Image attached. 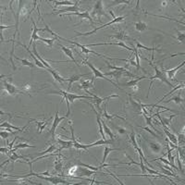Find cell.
Returning <instances> with one entry per match:
<instances>
[{
  "instance_id": "obj_1",
  "label": "cell",
  "mask_w": 185,
  "mask_h": 185,
  "mask_svg": "<svg viewBox=\"0 0 185 185\" xmlns=\"http://www.w3.org/2000/svg\"><path fill=\"white\" fill-rule=\"evenodd\" d=\"M142 58H143V59H145L147 62H149V65H150V66H152V67L154 68L155 71H156V74H155V75H154V76H152L151 78H149V80L151 81V83H150L149 89H148V93H147V95H146L147 97H148V95H149L150 89H151L152 84H153V83H154V81H155L156 79H157V80L161 81L162 83H167L168 85H169V86H171V87H173V88H174V85H172V84H171V83H170V82L168 80V77H167L166 71H165V69L163 68L162 65H161L162 69H159V68H158V67H157V65H156V64L153 62V60H154V52L152 53V61H151V60H149L148 58H146V57H142Z\"/></svg>"
},
{
  "instance_id": "obj_2",
  "label": "cell",
  "mask_w": 185,
  "mask_h": 185,
  "mask_svg": "<svg viewBox=\"0 0 185 185\" xmlns=\"http://www.w3.org/2000/svg\"><path fill=\"white\" fill-rule=\"evenodd\" d=\"M49 94H60L67 102V108H68V112H67V117H68L70 115V107H69V103H73L76 99H93L94 96H91V95H78L75 94H71V93H68L65 92L63 90H58L56 92H50L48 93Z\"/></svg>"
},
{
  "instance_id": "obj_3",
  "label": "cell",
  "mask_w": 185,
  "mask_h": 185,
  "mask_svg": "<svg viewBox=\"0 0 185 185\" xmlns=\"http://www.w3.org/2000/svg\"><path fill=\"white\" fill-rule=\"evenodd\" d=\"M91 18L94 20L95 19L97 22H100L102 23V20H100L102 16H105V17H108V15L105 13V11L104 10V7H103V1L102 0H97L95 2L94 6V9H93V11L91 12L90 14Z\"/></svg>"
},
{
  "instance_id": "obj_4",
  "label": "cell",
  "mask_w": 185,
  "mask_h": 185,
  "mask_svg": "<svg viewBox=\"0 0 185 185\" xmlns=\"http://www.w3.org/2000/svg\"><path fill=\"white\" fill-rule=\"evenodd\" d=\"M83 64H85V65H87L92 70H93V72H94V78H92V81H93V83H94V81H95V79H97V78H101V79H104V80H105V81H107L108 83H110L111 84H113V85H115L117 88H119V89H121L119 85H117V83H114L112 80H110V79H108V78H106L105 75H104V73H102L98 68H96L91 62H89L88 60H87V58L85 59V60H83Z\"/></svg>"
},
{
  "instance_id": "obj_5",
  "label": "cell",
  "mask_w": 185,
  "mask_h": 185,
  "mask_svg": "<svg viewBox=\"0 0 185 185\" xmlns=\"http://www.w3.org/2000/svg\"><path fill=\"white\" fill-rule=\"evenodd\" d=\"M57 38H58V39H61V40H63V41H66V42H68V43H69V44H72V45L76 46H78V47H80V48L82 49L83 53H84L85 55H88L89 53H93V54H94L95 56L104 57L105 60H107V59H109V60H114V59H116V58H113V57H106V56H103V55H101V54H98V53H96L95 51H93V50L88 49L87 46H83V45H81V44H79V43H77V42H73V41H69V40H68V39H65V38H63V37H60L58 34H57Z\"/></svg>"
},
{
  "instance_id": "obj_6",
  "label": "cell",
  "mask_w": 185,
  "mask_h": 185,
  "mask_svg": "<svg viewBox=\"0 0 185 185\" xmlns=\"http://www.w3.org/2000/svg\"><path fill=\"white\" fill-rule=\"evenodd\" d=\"M124 19H125V16H122V17H118V18H116V19L112 20H110L108 23H106V24H105V25H103V26L97 27V28H95L94 30H93V31H88V32H79V31H75V32H76V35H74V36H73V38H75V37H78V36H89V35L94 34V33H95V32H96L98 30L103 29V28H105L106 26L111 25V24H113V23L121 22V21H123V20H124Z\"/></svg>"
},
{
  "instance_id": "obj_7",
  "label": "cell",
  "mask_w": 185,
  "mask_h": 185,
  "mask_svg": "<svg viewBox=\"0 0 185 185\" xmlns=\"http://www.w3.org/2000/svg\"><path fill=\"white\" fill-rule=\"evenodd\" d=\"M3 88L4 90L10 95H14V94H29L27 92H22L20 91L19 88H17L14 84H12L11 83L8 82L7 80L3 81ZM30 95V94H29Z\"/></svg>"
},
{
  "instance_id": "obj_8",
  "label": "cell",
  "mask_w": 185,
  "mask_h": 185,
  "mask_svg": "<svg viewBox=\"0 0 185 185\" xmlns=\"http://www.w3.org/2000/svg\"><path fill=\"white\" fill-rule=\"evenodd\" d=\"M65 17H68V16H77V17H79L80 19H81V21L77 24V25H75V26H78V25H80L83 21H84V20H89L90 21V23H91V25H93V24H94V20L91 18V16H90V13H89V11L88 10H85L84 12H73V13H67V14H65L64 15Z\"/></svg>"
},
{
  "instance_id": "obj_9",
  "label": "cell",
  "mask_w": 185,
  "mask_h": 185,
  "mask_svg": "<svg viewBox=\"0 0 185 185\" xmlns=\"http://www.w3.org/2000/svg\"><path fill=\"white\" fill-rule=\"evenodd\" d=\"M31 24H32V32H31V39H30L29 46H28L29 48H31V46H32V42L41 39V36H39L37 32H38V31H46V28H44V29L37 28V26L35 25V23H34V21H33V19L31 18Z\"/></svg>"
},
{
  "instance_id": "obj_10",
  "label": "cell",
  "mask_w": 185,
  "mask_h": 185,
  "mask_svg": "<svg viewBox=\"0 0 185 185\" xmlns=\"http://www.w3.org/2000/svg\"><path fill=\"white\" fill-rule=\"evenodd\" d=\"M81 1H76L75 5L74 6H71V7H67L66 9H59V10H54V12L52 14H55V15H61L63 13H66V12H69V13H73V12H80L82 11V9L79 8V5H80Z\"/></svg>"
},
{
  "instance_id": "obj_11",
  "label": "cell",
  "mask_w": 185,
  "mask_h": 185,
  "mask_svg": "<svg viewBox=\"0 0 185 185\" xmlns=\"http://www.w3.org/2000/svg\"><path fill=\"white\" fill-rule=\"evenodd\" d=\"M65 120V118L63 117V118H60L59 116H58V111H56V114H55V119H54V122L52 123V126H51V129H50V131H49V134H51V139H52V141H54L56 138V129H57V127L58 126V124L61 122V121H63Z\"/></svg>"
},
{
  "instance_id": "obj_12",
  "label": "cell",
  "mask_w": 185,
  "mask_h": 185,
  "mask_svg": "<svg viewBox=\"0 0 185 185\" xmlns=\"http://www.w3.org/2000/svg\"><path fill=\"white\" fill-rule=\"evenodd\" d=\"M68 123L69 124V128H70V132H71V141H72V142H73V146L75 147L76 149H78V150H85L86 152H88V148H87V146H86L85 144H82V143H80V142L76 140L75 135H74V130H73V127H72V125H71V121L69 120V121H68Z\"/></svg>"
},
{
  "instance_id": "obj_13",
  "label": "cell",
  "mask_w": 185,
  "mask_h": 185,
  "mask_svg": "<svg viewBox=\"0 0 185 185\" xmlns=\"http://www.w3.org/2000/svg\"><path fill=\"white\" fill-rule=\"evenodd\" d=\"M146 142H148V147H149V149L151 150V152H153L154 155H159V154L163 153V146L160 142L149 141V140H146Z\"/></svg>"
},
{
  "instance_id": "obj_14",
  "label": "cell",
  "mask_w": 185,
  "mask_h": 185,
  "mask_svg": "<svg viewBox=\"0 0 185 185\" xmlns=\"http://www.w3.org/2000/svg\"><path fill=\"white\" fill-rule=\"evenodd\" d=\"M118 46L123 47L129 51H134L133 48L129 47L122 42H120V43H96V44H89V45H86L85 46Z\"/></svg>"
},
{
  "instance_id": "obj_15",
  "label": "cell",
  "mask_w": 185,
  "mask_h": 185,
  "mask_svg": "<svg viewBox=\"0 0 185 185\" xmlns=\"http://www.w3.org/2000/svg\"><path fill=\"white\" fill-rule=\"evenodd\" d=\"M115 97H119V95H118V94H112V95H109V96H107V97L99 98L98 96H96V95L94 94V97L92 99V102H93V104H94V105H95V106H96L97 110H98L99 112L101 113V107H100V104H101L103 101H105V100H108V99H110V98H115Z\"/></svg>"
},
{
  "instance_id": "obj_16",
  "label": "cell",
  "mask_w": 185,
  "mask_h": 185,
  "mask_svg": "<svg viewBox=\"0 0 185 185\" xmlns=\"http://www.w3.org/2000/svg\"><path fill=\"white\" fill-rule=\"evenodd\" d=\"M109 37H110V38H114V39H116V40H119V41H120V42H122V43H124V41H126V40H133L131 37L128 36V35L125 33V31H122V30H120L119 32H117V33L114 34V35H110Z\"/></svg>"
},
{
  "instance_id": "obj_17",
  "label": "cell",
  "mask_w": 185,
  "mask_h": 185,
  "mask_svg": "<svg viewBox=\"0 0 185 185\" xmlns=\"http://www.w3.org/2000/svg\"><path fill=\"white\" fill-rule=\"evenodd\" d=\"M17 45H18V46H22V47H24V48H25V49L27 50V52L29 53V55H30V56L31 57V58H32V59L34 60L35 64H36L37 66H38L39 68H46V66H45V65H44V64H43V63H42V62H41V61H40L39 59H38V58H37V57H35V56H34V55H33V54L31 53V51L30 50V48H29L28 46H26L25 45L21 44V43H20V41H18V42H17Z\"/></svg>"
},
{
  "instance_id": "obj_18",
  "label": "cell",
  "mask_w": 185,
  "mask_h": 185,
  "mask_svg": "<svg viewBox=\"0 0 185 185\" xmlns=\"http://www.w3.org/2000/svg\"><path fill=\"white\" fill-rule=\"evenodd\" d=\"M88 75H89V73H87V74H79V75H78V74H74V75L70 76L69 78L65 79V82H68V91H69V90H70V88H71V86H72L73 83L78 82V81H81V78H82V77L88 76Z\"/></svg>"
},
{
  "instance_id": "obj_19",
  "label": "cell",
  "mask_w": 185,
  "mask_h": 185,
  "mask_svg": "<svg viewBox=\"0 0 185 185\" xmlns=\"http://www.w3.org/2000/svg\"><path fill=\"white\" fill-rule=\"evenodd\" d=\"M62 155L59 153L57 156H56V159H55V167H54V172L56 173H59L62 171L63 168V163H62V159H61Z\"/></svg>"
},
{
  "instance_id": "obj_20",
  "label": "cell",
  "mask_w": 185,
  "mask_h": 185,
  "mask_svg": "<svg viewBox=\"0 0 185 185\" xmlns=\"http://www.w3.org/2000/svg\"><path fill=\"white\" fill-rule=\"evenodd\" d=\"M57 45H58V46L61 48V50L65 53V55H66L67 57H68L71 59V61H73V63H75V65L79 66L78 62L76 61L75 58H74V56H73V54H72V51H71L70 47H66V46H64L63 45H61V44H59V43H58Z\"/></svg>"
},
{
  "instance_id": "obj_21",
  "label": "cell",
  "mask_w": 185,
  "mask_h": 185,
  "mask_svg": "<svg viewBox=\"0 0 185 185\" xmlns=\"http://www.w3.org/2000/svg\"><path fill=\"white\" fill-rule=\"evenodd\" d=\"M50 120H51V118L48 119V120H42V121L36 120H33V119L31 120V121H34L37 124V131H38V133H41L46 129V127L48 125V122Z\"/></svg>"
},
{
  "instance_id": "obj_22",
  "label": "cell",
  "mask_w": 185,
  "mask_h": 185,
  "mask_svg": "<svg viewBox=\"0 0 185 185\" xmlns=\"http://www.w3.org/2000/svg\"><path fill=\"white\" fill-rule=\"evenodd\" d=\"M126 70V69H125ZM125 70H112V71H108V72H105L104 73L105 76H112L113 78L116 79L117 82H119V80L123 77V72Z\"/></svg>"
},
{
  "instance_id": "obj_23",
  "label": "cell",
  "mask_w": 185,
  "mask_h": 185,
  "mask_svg": "<svg viewBox=\"0 0 185 185\" xmlns=\"http://www.w3.org/2000/svg\"><path fill=\"white\" fill-rule=\"evenodd\" d=\"M130 103H131V108L133 109V111L135 113H140L142 114V106H141V101L140 100H137V101H134L131 96H130Z\"/></svg>"
},
{
  "instance_id": "obj_24",
  "label": "cell",
  "mask_w": 185,
  "mask_h": 185,
  "mask_svg": "<svg viewBox=\"0 0 185 185\" xmlns=\"http://www.w3.org/2000/svg\"><path fill=\"white\" fill-rule=\"evenodd\" d=\"M185 65V62H184V60L181 62V64H179V66H177L175 68H172V69H165V71H166V74H168V79H171V80H173L174 79V77H175V74H176V72L180 68H182L183 66Z\"/></svg>"
},
{
  "instance_id": "obj_25",
  "label": "cell",
  "mask_w": 185,
  "mask_h": 185,
  "mask_svg": "<svg viewBox=\"0 0 185 185\" xmlns=\"http://www.w3.org/2000/svg\"><path fill=\"white\" fill-rule=\"evenodd\" d=\"M105 106H106V103H105V105H104V109H103V115H102V117H104V118H105V119H107V120H112L113 119H115V118H117V119H120V120H124V121H126V120L124 119V118H122V117H120V116H118V115H116V114H113V115H109L107 112H106V108H105Z\"/></svg>"
},
{
  "instance_id": "obj_26",
  "label": "cell",
  "mask_w": 185,
  "mask_h": 185,
  "mask_svg": "<svg viewBox=\"0 0 185 185\" xmlns=\"http://www.w3.org/2000/svg\"><path fill=\"white\" fill-rule=\"evenodd\" d=\"M26 157H25V156H19V155L16 153V151H14V152H12V154L10 155L9 159V160H7V161H5L4 163H2V164H1V166L3 167L4 165L8 164V163H9V162L14 163L15 161H17V160H19V159H22V158H26Z\"/></svg>"
},
{
  "instance_id": "obj_27",
  "label": "cell",
  "mask_w": 185,
  "mask_h": 185,
  "mask_svg": "<svg viewBox=\"0 0 185 185\" xmlns=\"http://www.w3.org/2000/svg\"><path fill=\"white\" fill-rule=\"evenodd\" d=\"M181 88H184V83H180V84H179V85H178V86H176V87H174V88H173V89H172V90H171V92H170V93H168V94H166V95H164V96H163V97H162V98H161V100H158V102H157V104H155V105H151V106H152V107H151V109H153V108H154V107H156V105H158V104H159V103H160V102H162V101H163V100H164V99H165V98H166V97H167V96H168V95H169V94H173V93H174V92H176V91H177V90H179V89H181Z\"/></svg>"
},
{
  "instance_id": "obj_28",
  "label": "cell",
  "mask_w": 185,
  "mask_h": 185,
  "mask_svg": "<svg viewBox=\"0 0 185 185\" xmlns=\"http://www.w3.org/2000/svg\"><path fill=\"white\" fill-rule=\"evenodd\" d=\"M31 48H32V51H33V55H34L37 58H38V59H39V60H40V61H41V62L46 66V68H51V66H50L48 63H46V60H45V59H44V58H43L39 54H38V53H37V51H36V46H35L34 43H33V45L31 46Z\"/></svg>"
},
{
  "instance_id": "obj_29",
  "label": "cell",
  "mask_w": 185,
  "mask_h": 185,
  "mask_svg": "<svg viewBox=\"0 0 185 185\" xmlns=\"http://www.w3.org/2000/svg\"><path fill=\"white\" fill-rule=\"evenodd\" d=\"M114 142V140H104V139H101L94 143H91V144H87V148H90V147H94V146H97V145H104V144H111Z\"/></svg>"
},
{
  "instance_id": "obj_30",
  "label": "cell",
  "mask_w": 185,
  "mask_h": 185,
  "mask_svg": "<svg viewBox=\"0 0 185 185\" xmlns=\"http://www.w3.org/2000/svg\"><path fill=\"white\" fill-rule=\"evenodd\" d=\"M57 142L59 144H61V148H62V149H69V148H71V147L73 146V142H72L71 140H70V141H63V140L57 138Z\"/></svg>"
},
{
  "instance_id": "obj_31",
  "label": "cell",
  "mask_w": 185,
  "mask_h": 185,
  "mask_svg": "<svg viewBox=\"0 0 185 185\" xmlns=\"http://www.w3.org/2000/svg\"><path fill=\"white\" fill-rule=\"evenodd\" d=\"M0 127H1V128H9V129H12V130H16L17 131H23V130L26 129V128L28 127V125L24 126L23 128H19V127H16V126L11 125V124H10L9 122H8V121H5V122H2V123H1Z\"/></svg>"
},
{
  "instance_id": "obj_32",
  "label": "cell",
  "mask_w": 185,
  "mask_h": 185,
  "mask_svg": "<svg viewBox=\"0 0 185 185\" xmlns=\"http://www.w3.org/2000/svg\"><path fill=\"white\" fill-rule=\"evenodd\" d=\"M47 71H49L51 74H52V76H53V78L57 81V82H58L60 84H62L64 82H65V79H63L59 74L57 72V70H55V69H52V68H47Z\"/></svg>"
},
{
  "instance_id": "obj_33",
  "label": "cell",
  "mask_w": 185,
  "mask_h": 185,
  "mask_svg": "<svg viewBox=\"0 0 185 185\" xmlns=\"http://www.w3.org/2000/svg\"><path fill=\"white\" fill-rule=\"evenodd\" d=\"M149 80V78L146 77V76H142V77H139L138 79H134V80H131V81H129L128 83H124L123 86H127V87H133L135 85H137V83L141 81V80Z\"/></svg>"
},
{
  "instance_id": "obj_34",
  "label": "cell",
  "mask_w": 185,
  "mask_h": 185,
  "mask_svg": "<svg viewBox=\"0 0 185 185\" xmlns=\"http://www.w3.org/2000/svg\"><path fill=\"white\" fill-rule=\"evenodd\" d=\"M134 26H135V30L139 32H142L148 29L147 24L143 21H137L134 23Z\"/></svg>"
},
{
  "instance_id": "obj_35",
  "label": "cell",
  "mask_w": 185,
  "mask_h": 185,
  "mask_svg": "<svg viewBox=\"0 0 185 185\" xmlns=\"http://www.w3.org/2000/svg\"><path fill=\"white\" fill-rule=\"evenodd\" d=\"M116 150H120V148H110L108 146H105V150H104V156H103V159H102V164H105V160H106V158L108 157V155L111 152L116 151Z\"/></svg>"
},
{
  "instance_id": "obj_36",
  "label": "cell",
  "mask_w": 185,
  "mask_h": 185,
  "mask_svg": "<svg viewBox=\"0 0 185 185\" xmlns=\"http://www.w3.org/2000/svg\"><path fill=\"white\" fill-rule=\"evenodd\" d=\"M164 130V131H165V133L167 134V136H168V139L173 143V144H175V145H177V143H178V141H177V136L174 134V133H171L169 131H168V129H163Z\"/></svg>"
},
{
  "instance_id": "obj_37",
  "label": "cell",
  "mask_w": 185,
  "mask_h": 185,
  "mask_svg": "<svg viewBox=\"0 0 185 185\" xmlns=\"http://www.w3.org/2000/svg\"><path fill=\"white\" fill-rule=\"evenodd\" d=\"M102 120V125H103V130H104V132L107 135V136H109V138H110V140H114V137H115V135H114V133L112 132V131H111L106 125H105V121L103 120Z\"/></svg>"
},
{
  "instance_id": "obj_38",
  "label": "cell",
  "mask_w": 185,
  "mask_h": 185,
  "mask_svg": "<svg viewBox=\"0 0 185 185\" xmlns=\"http://www.w3.org/2000/svg\"><path fill=\"white\" fill-rule=\"evenodd\" d=\"M89 87H94V83L92 79L86 80V81H81V85L79 86V88L85 90V89H88Z\"/></svg>"
},
{
  "instance_id": "obj_39",
  "label": "cell",
  "mask_w": 185,
  "mask_h": 185,
  "mask_svg": "<svg viewBox=\"0 0 185 185\" xmlns=\"http://www.w3.org/2000/svg\"><path fill=\"white\" fill-rule=\"evenodd\" d=\"M54 4V6L57 8V6H68V7H71V6H74L75 3H73L71 1H68V0H65V1H53L52 2Z\"/></svg>"
},
{
  "instance_id": "obj_40",
  "label": "cell",
  "mask_w": 185,
  "mask_h": 185,
  "mask_svg": "<svg viewBox=\"0 0 185 185\" xmlns=\"http://www.w3.org/2000/svg\"><path fill=\"white\" fill-rule=\"evenodd\" d=\"M57 150V145H56V143H54V144H51V145H49V147L47 148L46 150H45L44 152H41V153H39L38 155L41 157V156H44V155H47V154H51V153H53V152H55Z\"/></svg>"
},
{
  "instance_id": "obj_41",
  "label": "cell",
  "mask_w": 185,
  "mask_h": 185,
  "mask_svg": "<svg viewBox=\"0 0 185 185\" xmlns=\"http://www.w3.org/2000/svg\"><path fill=\"white\" fill-rule=\"evenodd\" d=\"M158 168H160V170L162 171V173L163 174H165V175H167V176H170V177H174V178H176V179H179L176 174H173V172H171V171H169V170H168V169H166L160 163L158 164Z\"/></svg>"
},
{
  "instance_id": "obj_42",
  "label": "cell",
  "mask_w": 185,
  "mask_h": 185,
  "mask_svg": "<svg viewBox=\"0 0 185 185\" xmlns=\"http://www.w3.org/2000/svg\"><path fill=\"white\" fill-rule=\"evenodd\" d=\"M14 57L16 58V59H18V60H20V62H21V64H22V66H27V67H29V68H34V63H31V62H30V61H28L27 59H23V58H20L19 57H17V56H14Z\"/></svg>"
},
{
  "instance_id": "obj_43",
  "label": "cell",
  "mask_w": 185,
  "mask_h": 185,
  "mask_svg": "<svg viewBox=\"0 0 185 185\" xmlns=\"http://www.w3.org/2000/svg\"><path fill=\"white\" fill-rule=\"evenodd\" d=\"M136 48H142V49H144V50H147V51H152V52H155V51H161V49H159V48H155V47L149 48V47H146V46H142L139 41H136Z\"/></svg>"
},
{
  "instance_id": "obj_44",
  "label": "cell",
  "mask_w": 185,
  "mask_h": 185,
  "mask_svg": "<svg viewBox=\"0 0 185 185\" xmlns=\"http://www.w3.org/2000/svg\"><path fill=\"white\" fill-rule=\"evenodd\" d=\"M171 101H173L174 103L179 104V105H180V104H182V103H183V99L180 97L179 94L178 95H176V96H173V97H172V98H170L169 100H167L165 103L167 104V103H169V102H171Z\"/></svg>"
},
{
  "instance_id": "obj_45",
  "label": "cell",
  "mask_w": 185,
  "mask_h": 185,
  "mask_svg": "<svg viewBox=\"0 0 185 185\" xmlns=\"http://www.w3.org/2000/svg\"><path fill=\"white\" fill-rule=\"evenodd\" d=\"M142 115L143 116V118H144V120H145V122H146V124L148 125V126H150V127H152L154 130H156V128L154 127V125H153V122H152V120H153V118H152V116H150V117H148L147 115H145L144 113H142ZM156 131H157V130H156Z\"/></svg>"
},
{
  "instance_id": "obj_46",
  "label": "cell",
  "mask_w": 185,
  "mask_h": 185,
  "mask_svg": "<svg viewBox=\"0 0 185 185\" xmlns=\"http://www.w3.org/2000/svg\"><path fill=\"white\" fill-rule=\"evenodd\" d=\"M175 31H177V36L175 37V38L179 41V43H183L184 42V38H185V34L184 32H181L180 31L175 29Z\"/></svg>"
},
{
  "instance_id": "obj_47",
  "label": "cell",
  "mask_w": 185,
  "mask_h": 185,
  "mask_svg": "<svg viewBox=\"0 0 185 185\" xmlns=\"http://www.w3.org/2000/svg\"><path fill=\"white\" fill-rule=\"evenodd\" d=\"M130 138H131V142L134 147V149H136V148L138 147V144H137V141H136V134H135V131L132 130L131 132V135H130Z\"/></svg>"
},
{
  "instance_id": "obj_48",
  "label": "cell",
  "mask_w": 185,
  "mask_h": 185,
  "mask_svg": "<svg viewBox=\"0 0 185 185\" xmlns=\"http://www.w3.org/2000/svg\"><path fill=\"white\" fill-rule=\"evenodd\" d=\"M177 141H178L177 146H183L184 147V132L183 131H182V133H179L177 136Z\"/></svg>"
},
{
  "instance_id": "obj_49",
  "label": "cell",
  "mask_w": 185,
  "mask_h": 185,
  "mask_svg": "<svg viewBox=\"0 0 185 185\" xmlns=\"http://www.w3.org/2000/svg\"><path fill=\"white\" fill-rule=\"evenodd\" d=\"M32 147H35V146H33V145H30V144H28V143H18L15 147H14V149L17 151L18 149H20V148H32Z\"/></svg>"
},
{
  "instance_id": "obj_50",
  "label": "cell",
  "mask_w": 185,
  "mask_h": 185,
  "mask_svg": "<svg viewBox=\"0 0 185 185\" xmlns=\"http://www.w3.org/2000/svg\"><path fill=\"white\" fill-rule=\"evenodd\" d=\"M105 63H106L107 68H109V69H113V70H125V69H126L125 68H122V67H117V66H112V65H110L109 62H108L107 60L105 61Z\"/></svg>"
},
{
  "instance_id": "obj_51",
  "label": "cell",
  "mask_w": 185,
  "mask_h": 185,
  "mask_svg": "<svg viewBox=\"0 0 185 185\" xmlns=\"http://www.w3.org/2000/svg\"><path fill=\"white\" fill-rule=\"evenodd\" d=\"M157 159H159V160H161V161H162V162H164V163H165V164H166V165H169V166H170V167H172V168H174V169H176V170H178V168H177V167H176V166H175V165H174V164H172V163H170V162H169V161H168V160H166V159H164V158H163V157H159V158H157Z\"/></svg>"
},
{
  "instance_id": "obj_52",
  "label": "cell",
  "mask_w": 185,
  "mask_h": 185,
  "mask_svg": "<svg viewBox=\"0 0 185 185\" xmlns=\"http://www.w3.org/2000/svg\"><path fill=\"white\" fill-rule=\"evenodd\" d=\"M119 4H127V5H129L130 1H124V0H120V1H114V2H112V4H111L109 7H113V6L119 5Z\"/></svg>"
},
{
  "instance_id": "obj_53",
  "label": "cell",
  "mask_w": 185,
  "mask_h": 185,
  "mask_svg": "<svg viewBox=\"0 0 185 185\" xmlns=\"http://www.w3.org/2000/svg\"><path fill=\"white\" fill-rule=\"evenodd\" d=\"M115 126V125H114ZM116 127V129L118 130V132L120 133V134H125V133H127V130L125 129V128H123V127H120V126H115Z\"/></svg>"
},
{
  "instance_id": "obj_54",
  "label": "cell",
  "mask_w": 185,
  "mask_h": 185,
  "mask_svg": "<svg viewBox=\"0 0 185 185\" xmlns=\"http://www.w3.org/2000/svg\"><path fill=\"white\" fill-rule=\"evenodd\" d=\"M0 135H1V137L3 138V139H8L9 137V135H10V132L9 131H2L1 132H0Z\"/></svg>"
},
{
  "instance_id": "obj_55",
  "label": "cell",
  "mask_w": 185,
  "mask_h": 185,
  "mask_svg": "<svg viewBox=\"0 0 185 185\" xmlns=\"http://www.w3.org/2000/svg\"><path fill=\"white\" fill-rule=\"evenodd\" d=\"M107 173H108L109 175H111V176H112V177H113V178H114L115 179H117V181H119V183H120V184H121V185H124V183H123V182H122V181H121V180H120V179H119V178H118V177H117V176H116L115 174H113L112 172H110L109 170H107Z\"/></svg>"
},
{
  "instance_id": "obj_56",
  "label": "cell",
  "mask_w": 185,
  "mask_h": 185,
  "mask_svg": "<svg viewBox=\"0 0 185 185\" xmlns=\"http://www.w3.org/2000/svg\"><path fill=\"white\" fill-rule=\"evenodd\" d=\"M176 159H177V161H178V164H179V169L180 170V171H183V168H182V167H181V163H180V160H179V154H178V151H177V153H176Z\"/></svg>"
},
{
  "instance_id": "obj_57",
  "label": "cell",
  "mask_w": 185,
  "mask_h": 185,
  "mask_svg": "<svg viewBox=\"0 0 185 185\" xmlns=\"http://www.w3.org/2000/svg\"><path fill=\"white\" fill-rule=\"evenodd\" d=\"M139 128H141V129H142V130H144V131H148V132H150V133H151L152 135H154L155 137H158V136L154 132V131H152L151 130H149L147 127H142V126H139Z\"/></svg>"
},
{
  "instance_id": "obj_58",
  "label": "cell",
  "mask_w": 185,
  "mask_h": 185,
  "mask_svg": "<svg viewBox=\"0 0 185 185\" xmlns=\"http://www.w3.org/2000/svg\"><path fill=\"white\" fill-rule=\"evenodd\" d=\"M0 152H1V153H5V154H9L10 149H9V148H8V147H1V148H0Z\"/></svg>"
},
{
  "instance_id": "obj_59",
  "label": "cell",
  "mask_w": 185,
  "mask_h": 185,
  "mask_svg": "<svg viewBox=\"0 0 185 185\" xmlns=\"http://www.w3.org/2000/svg\"><path fill=\"white\" fill-rule=\"evenodd\" d=\"M90 181H91V182H90V184H94V183H96V184H109V183L105 182V181H96V180L94 179V178L93 179H91Z\"/></svg>"
},
{
  "instance_id": "obj_60",
  "label": "cell",
  "mask_w": 185,
  "mask_h": 185,
  "mask_svg": "<svg viewBox=\"0 0 185 185\" xmlns=\"http://www.w3.org/2000/svg\"><path fill=\"white\" fill-rule=\"evenodd\" d=\"M161 6H162L163 8L167 7V6H168V1H162V2H161Z\"/></svg>"
}]
</instances>
